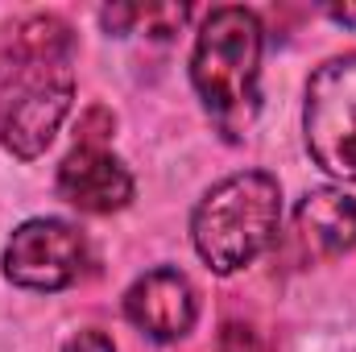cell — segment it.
Instances as JSON below:
<instances>
[{
    "label": "cell",
    "instance_id": "6",
    "mask_svg": "<svg viewBox=\"0 0 356 352\" xmlns=\"http://www.w3.org/2000/svg\"><path fill=\"white\" fill-rule=\"evenodd\" d=\"M124 315L137 332H145L158 344H175L195 328L199 303H195V286L186 282V273H178L170 265L141 273L129 294H124Z\"/></svg>",
    "mask_w": 356,
    "mask_h": 352
},
{
    "label": "cell",
    "instance_id": "2",
    "mask_svg": "<svg viewBox=\"0 0 356 352\" xmlns=\"http://www.w3.org/2000/svg\"><path fill=\"white\" fill-rule=\"evenodd\" d=\"M261 21L241 4L211 8L191 54V83L224 137L253 129L261 112Z\"/></svg>",
    "mask_w": 356,
    "mask_h": 352
},
{
    "label": "cell",
    "instance_id": "4",
    "mask_svg": "<svg viewBox=\"0 0 356 352\" xmlns=\"http://www.w3.org/2000/svg\"><path fill=\"white\" fill-rule=\"evenodd\" d=\"M302 133L311 158L327 175L356 182V50L327 58L311 75L302 104Z\"/></svg>",
    "mask_w": 356,
    "mask_h": 352
},
{
    "label": "cell",
    "instance_id": "1",
    "mask_svg": "<svg viewBox=\"0 0 356 352\" xmlns=\"http://www.w3.org/2000/svg\"><path fill=\"white\" fill-rule=\"evenodd\" d=\"M75 38L54 13L17 21L0 46V145L38 158L54 141L75 99Z\"/></svg>",
    "mask_w": 356,
    "mask_h": 352
},
{
    "label": "cell",
    "instance_id": "10",
    "mask_svg": "<svg viewBox=\"0 0 356 352\" xmlns=\"http://www.w3.org/2000/svg\"><path fill=\"white\" fill-rule=\"evenodd\" d=\"M220 349L224 352H257V340L249 336V328H224Z\"/></svg>",
    "mask_w": 356,
    "mask_h": 352
},
{
    "label": "cell",
    "instance_id": "11",
    "mask_svg": "<svg viewBox=\"0 0 356 352\" xmlns=\"http://www.w3.org/2000/svg\"><path fill=\"white\" fill-rule=\"evenodd\" d=\"M327 13H332L340 25H353V29H356V8H353V4H344V8H327Z\"/></svg>",
    "mask_w": 356,
    "mask_h": 352
},
{
    "label": "cell",
    "instance_id": "8",
    "mask_svg": "<svg viewBox=\"0 0 356 352\" xmlns=\"http://www.w3.org/2000/svg\"><path fill=\"white\" fill-rule=\"evenodd\" d=\"M294 228L311 257H344L356 249V199L336 186H319L298 203Z\"/></svg>",
    "mask_w": 356,
    "mask_h": 352
},
{
    "label": "cell",
    "instance_id": "5",
    "mask_svg": "<svg viewBox=\"0 0 356 352\" xmlns=\"http://www.w3.org/2000/svg\"><path fill=\"white\" fill-rule=\"evenodd\" d=\"M88 237L67 220H25L4 245V278L21 290H67L88 269Z\"/></svg>",
    "mask_w": 356,
    "mask_h": 352
},
{
    "label": "cell",
    "instance_id": "3",
    "mask_svg": "<svg viewBox=\"0 0 356 352\" xmlns=\"http://www.w3.org/2000/svg\"><path fill=\"white\" fill-rule=\"evenodd\" d=\"M282 191L266 170H241L220 178L191 216L195 253L216 273H236L253 265L277 237Z\"/></svg>",
    "mask_w": 356,
    "mask_h": 352
},
{
    "label": "cell",
    "instance_id": "9",
    "mask_svg": "<svg viewBox=\"0 0 356 352\" xmlns=\"http://www.w3.org/2000/svg\"><path fill=\"white\" fill-rule=\"evenodd\" d=\"M63 352H116V349H112V340H108L104 332H79V336L67 340Z\"/></svg>",
    "mask_w": 356,
    "mask_h": 352
},
{
    "label": "cell",
    "instance_id": "7",
    "mask_svg": "<svg viewBox=\"0 0 356 352\" xmlns=\"http://www.w3.org/2000/svg\"><path fill=\"white\" fill-rule=\"evenodd\" d=\"M58 195L88 216H112L133 199V175L108 145L79 141L58 166Z\"/></svg>",
    "mask_w": 356,
    "mask_h": 352
}]
</instances>
